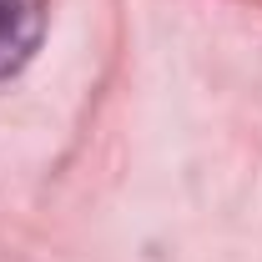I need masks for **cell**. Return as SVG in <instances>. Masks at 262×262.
Returning <instances> with one entry per match:
<instances>
[{
  "instance_id": "1",
  "label": "cell",
  "mask_w": 262,
  "mask_h": 262,
  "mask_svg": "<svg viewBox=\"0 0 262 262\" xmlns=\"http://www.w3.org/2000/svg\"><path fill=\"white\" fill-rule=\"evenodd\" d=\"M40 26H46L40 0H0V76H10L31 61Z\"/></svg>"
}]
</instances>
